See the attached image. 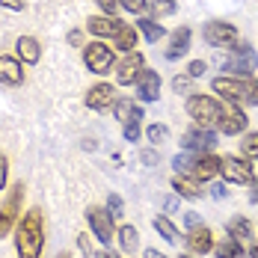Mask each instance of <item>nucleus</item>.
Listing matches in <instances>:
<instances>
[{
    "mask_svg": "<svg viewBox=\"0 0 258 258\" xmlns=\"http://www.w3.org/2000/svg\"><path fill=\"white\" fill-rule=\"evenodd\" d=\"M15 252L18 258H42L45 252V214L30 208L15 226Z\"/></svg>",
    "mask_w": 258,
    "mask_h": 258,
    "instance_id": "nucleus-1",
    "label": "nucleus"
},
{
    "mask_svg": "<svg viewBox=\"0 0 258 258\" xmlns=\"http://www.w3.org/2000/svg\"><path fill=\"white\" fill-rule=\"evenodd\" d=\"M246 125H249V119H246V113H243L237 104L226 107V116H223V122H220V131H223V134H229V137H234V134H243V131H246Z\"/></svg>",
    "mask_w": 258,
    "mask_h": 258,
    "instance_id": "nucleus-16",
    "label": "nucleus"
},
{
    "mask_svg": "<svg viewBox=\"0 0 258 258\" xmlns=\"http://www.w3.org/2000/svg\"><path fill=\"white\" fill-rule=\"evenodd\" d=\"M220 175L229 181V184H252L255 181V166L252 160L246 157H223V166H220Z\"/></svg>",
    "mask_w": 258,
    "mask_h": 258,
    "instance_id": "nucleus-6",
    "label": "nucleus"
},
{
    "mask_svg": "<svg viewBox=\"0 0 258 258\" xmlns=\"http://www.w3.org/2000/svg\"><path fill=\"white\" fill-rule=\"evenodd\" d=\"M166 134H169V131L163 128V125H152V128H149V140H152V143H160V140H166Z\"/></svg>",
    "mask_w": 258,
    "mask_h": 258,
    "instance_id": "nucleus-35",
    "label": "nucleus"
},
{
    "mask_svg": "<svg viewBox=\"0 0 258 258\" xmlns=\"http://www.w3.org/2000/svg\"><path fill=\"white\" fill-rule=\"evenodd\" d=\"M137 95H140V101H157V95H160V78H157V72L152 69H143L140 72V78H137Z\"/></svg>",
    "mask_w": 258,
    "mask_h": 258,
    "instance_id": "nucleus-13",
    "label": "nucleus"
},
{
    "mask_svg": "<svg viewBox=\"0 0 258 258\" xmlns=\"http://www.w3.org/2000/svg\"><path fill=\"white\" fill-rule=\"evenodd\" d=\"M217 258H246V252H243V246H240L237 237H229V240H223L217 246Z\"/></svg>",
    "mask_w": 258,
    "mask_h": 258,
    "instance_id": "nucleus-25",
    "label": "nucleus"
},
{
    "mask_svg": "<svg viewBox=\"0 0 258 258\" xmlns=\"http://www.w3.org/2000/svg\"><path fill=\"white\" fill-rule=\"evenodd\" d=\"M95 3L101 6L107 15H116V9H119V0H95Z\"/></svg>",
    "mask_w": 258,
    "mask_h": 258,
    "instance_id": "nucleus-38",
    "label": "nucleus"
},
{
    "mask_svg": "<svg viewBox=\"0 0 258 258\" xmlns=\"http://www.w3.org/2000/svg\"><path fill=\"white\" fill-rule=\"evenodd\" d=\"M240 152H243V157H246V160L258 163V134H246V137H243Z\"/></svg>",
    "mask_w": 258,
    "mask_h": 258,
    "instance_id": "nucleus-29",
    "label": "nucleus"
},
{
    "mask_svg": "<svg viewBox=\"0 0 258 258\" xmlns=\"http://www.w3.org/2000/svg\"><path fill=\"white\" fill-rule=\"evenodd\" d=\"M184 223H187V229H190V232L202 226V220H199V214H184Z\"/></svg>",
    "mask_w": 258,
    "mask_h": 258,
    "instance_id": "nucleus-39",
    "label": "nucleus"
},
{
    "mask_svg": "<svg viewBox=\"0 0 258 258\" xmlns=\"http://www.w3.org/2000/svg\"><path fill=\"white\" fill-rule=\"evenodd\" d=\"M181 258H190V255H181Z\"/></svg>",
    "mask_w": 258,
    "mask_h": 258,
    "instance_id": "nucleus-47",
    "label": "nucleus"
},
{
    "mask_svg": "<svg viewBox=\"0 0 258 258\" xmlns=\"http://www.w3.org/2000/svg\"><path fill=\"white\" fill-rule=\"evenodd\" d=\"M184 86H187V80H184V78L175 80V89H178V92H184Z\"/></svg>",
    "mask_w": 258,
    "mask_h": 258,
    "instance_id": "nucleus-42",
    "label": "nucleus"
},
{
    "mask_svg": "<svg viewBox=\"0 0 258 258\" xmlns=\"http://www.w3.org/2000/svg\"><path fill=\"white\" fill-rule=\"evenodd\" d=\"M15 53H18L21 62L36 66V62L42 59V45H39V39H33V36H21V39L15 42Z\"/></svg>",
    "mask_w": 258,
    "mask_h": 258,
    "instance_id": "nucleus-17",
    "label": "nucleus"
},
{
    "mask_svg": "<svg viewBox=\"0 0 258 258\" xmlns=\"http://www.w3.org/2000/svg\"><path fill=\"white\" fill-rule=\"evenodd\" d=\"M137 33H140V30H137L134 24L119 27V33L113 36V39H116V51H125V53L134 51V48H137Z\"/></svg>",
    "mask_w": 258,
    "mask_h": 258,
    "instance_id": "nucleus-21",
    "label": "nucleus"
},
{
    "mask_svg": "<svg viewBox=\"0 0 258 258\" xmlns=\"http://www.w3.org/2000/svg\"><path fill=\"white\" fill-rule=\"evenodd\" d=\"M220 166H223V157L211 155V152H196V160H193V166H190V175L196 181H211L214 175H220Z\"/></svg>",
    "mask_w": 258,
    "mask_h": 258,
    "instance_id": "nucleus-10",
    "label": "nucleus"
},
{
    "mask_svg": "<svg viewBox=\"0 0 258 258\" xmlns=\"http://www.w3.org/2000/svg\"><path fill=\"white\" fill-rule=\"evenodd\" d=\"M113 104H116V86H110V83H98L86 92V107H92V110H107Z\"/></svg>",
    "mask_w": 258,
    "mask_h": 258,
    "instance_id": "nucleus-15",
    "label": "nucleus"
},
{
    "mask_svg": "<svg viewBox=\"0 0 258 258\" xmlns=\"http://www.w3.org/2000/svg\"><path fill=\"white\" fill-rule=\"evenodd\" d=\"M187 246L196 252V255H205L214 249V232L205 229V226H199V229H193V232L187 234Z\"/></svg>",
    "mask_w": 258,
    "mask_h": 258,
    "instance_id": "nucleus-19",
    "label": "nucleus"
},
{
    "mask_svg": "<svg viewBox=\"0 0 258 258\" xmlns=\"http://www.w3.org/2000/svg\"><path fill=\"white\" fill-rule=\"evenodd\" d=\"M86 223H89L92 234L101 240L104 246H107V243H113V214H110L107 208L92 205L89 211H86Z\"/></svg>",
    "mask_w": 258,
    "mask_h": 258,
    "instance_id": "nucleus-7",
    "label": "nucleus"
},
{
    "mask_svg": "<svg viewBox=\"0 0 258 258\" xmlns=\"http://www.w3.org/2000/svg\"><path fill=\"white\" fill-rule=\"evenodd\" d=\"M155 229H157V234H163L169 243H178L181 234H178V229H175V226H172L166 217H157V220H155Z\"/></svg>",
    "mask_w": 258,
    "mask_h": 258,
    "instance_id": "nucleus-28",
    "label": "nucleus"
},
{
    "mask_svg": "<svg viewBox=\"0 0 258 258\" xmlns=\"http://www.w3.org/2000/svg\"><path fill=\"white\" fill-rule=\"evenodd\" d=\"M140 119H143V116H137V119H131V122H125V125H122V131H125V140H128V143H137V140H140Z\"/></svg>",
    "mask_w": 258,
    "mask_h": 258,
    "instance_id": "nucleus-30",
    "label": "nucleus"
},
{
    "mask_svg": "<svg viewBox=\"0 0 258 258\" xmlns=\"http://www.w3.org/2000/svg\"><path fill=\"white\" fill-rule=\"evenodd\" d=\"M152 9H155V15H172L175 12V3L172 0H157Z\"/></svg>",
    "mask_w": 258,
    "mask_h": 258,
    "instance_id": "nucleus-33",
    "label": "nucleus"
},
{
    "mask_svg": "<svg viewBox=\"0 0 258 258\" xmlns=\"http://www.w3.org/2000/svg\"><path fill=\"white\" fill-rule=\"evenodd\" d=\"M137 30L149 39V42H157V39H163V27L157 24V21H152V18H140L137 21Z\"/></svg>",
    "mask_w": 258,
    "mask_h": 258,
    "instance_id": "nucleus-26",
    "label": "nucleus"
},
{
    "mask_svg": "<svg viewBox=\"0 0 258 258\" xmlns=\"http://www.w3.org/2000/svg\"><path fill=\"white\" fill-rule=\"evenodd\" d=\"M95 258H116V255H110V252H104L101 249V252H95Z\"/></svg>",
    "mask_w": 258,
    "mask_h": 258,
    "instance_id": "nucleus-44",
    "label": "nucleus"
},
{
    "mask_svg": "<svg viewBox=\"0 0 258 258\" xmlns=\"http://www.w3.org/2000/svg\"><path fill=\"white\" fill-rule=\"evenodd\" d=\"M214 143H217V134L211 128H193L181 137V146H184L187 152H199V155H202V152H211Z\"/></svg>",
    "mask_w": 258,
    "mask_h": 258,
    "instance_id": "nucleus-11",
    "label": "nucleus"
},
{
    "mask_svg": "<svg viewBox=\"0 0 258 258\" xmlns=\"http://www.w3.org/2000/svg\"><path fill=\"white\" fill-rule=\"evenodd\" d=\"M214 92L232 104H258V80L255 78H217Z\"/></svg>",
    "mask_w": 258,
    "mask_h": 258,
    "instance_id": "nucleus-2",
    "label": "nucleus"
},
{
    "mask_svg": "<svg viewBox=\"0 0 258 258\" xmlns=\"http://www.w3.org/2000/svg\"><path fill=\"white\" fill-rule=\"evenodd\" d=\"M59 258H72V255H69V252H62V255H59Z\"/></svg>",
    "mask_w": 258,
    "mask_h": 258,
    "instance_id": "nucleus-46",
    "label": "nucleus"
},
{
    "mask_svg": "<svg viewBox=\"0 0 258 258\" xmlns=\"http://www.w3.org/2000/svg\"><path fill=\"white\" fill-rule=\"evenodd\" d=\"M83 62H86V69L92 75H107L113 69V62H116V53H113L110 45H104V42H89L83 48Z\"/></svg>",
    "mask_w": 258,
    "mask_h": 258,
    "instance_id": "nucleus-5",
    "label": "nucleus"
},
{
    "mask_svg": "<svg viewBox=\"0 0 258 258\" xmlns=\"http://www.w3.org/2000/svg\"><path fill=\"white\" fill-rule=\"evenodd\" d=\"M255 66H258V56H255L252 48H237L234 56L223 66V69L232 72V78H249V75L255 72Z\"/></svg>",
    "mask_w": 258,
    "mask_h": 258,
    "instance_id": "nucleus-9",
    "label": "nucleus"
},
{
    "mask_svg": "<svg viewBox=\"0 0 258 258\" xmlns=\"http://www.w3.org/2000/svg\"><path fill=\"white\" fill-rule=\"evenodd\" d=\"M107 211H110L113 217H122V211H125V202H122V196H116V193H113V196L107 199Z\"/></svg>",
    "mask_w": 258,
    "mask_h": 258,
    "instance_id": "nucleus-32",
    "label": "nucleus"
},
{
    "mask_svg": "<svg viewBox=\"0 0 258 258\" xmlns=\"http://www.w3.org/2000/svg\"><path fill=\"white\" fill-rule=\"evenodd\" d=\"M249 258H258V243L252 246V249H249Z\"/></svg>",
    "mask_w": 258,
    "mask_h": 258,
    "instance_id": "nucleus-45",
    "label": "nucleus"
},
{
    "mask_svg": "<svg viewBox=\"0 0 258 258\" xmlns=\"http://www.w3.org/2000/svg\"><path fill=\"white\" fill-rule=\"evenodd\" d=\"M0 6L3 9H12V12H21L27 6V0H0Z\"/></svg>",
    "mask_w": 258,
    "mask_h": 258,
    "instance_id": "nucleus-37",
    "label": "nucleus"
},
{
    "mask_svg": "<svg viewBox=\"0 0 258 258\" xmlns=\"http://www.w3.org/2000/svg\"><path fill=\"white\" fill-rule=\"evenodd\" d=\"M172 187L178 190V196H187V199H202V190H199V184L190 178H184V175H175L172 178Z\"/></svg>",
    "mask_w": 258,
    "mask_h": 258,
    "instance_id": "nucleus-24",
    "label": "nucleus"
},
{
    "mask_svg": "<svg viewBox=\"0 0 258 258\" xmlns=\"http://www.w3.org/2000/svg\"><path fill=\"white\" fill-rule=\"evenodd\" d=\"M143 69H146V59H143L140 53H128V56L116 66V83H122V86L137 83V78H140Z\"/></svg>",
    "mask_w": 258,
    "mask_h": 258,
    "instance_id": "nucleus-12",
    "label": "nucleus"
},
{
    "mask_svg": "<svg viewBox=\"0 0 258 258\" xmlns=\"http://www.w3.org/2000/svg\"><path fill=\"white\" fill-rule=\"evenodd\" d=\"M187 72H190V78H202V75L208 72V66L202 62V59H193V62L187 66Z\"/></svg>",
    "mask_w": 258,
    "mask_h": 258,
    "instance_id": "nucleus-34",
    "label": "nucleus"
},
{
    "mask_svg": "<svg viewBox=\"0 0 258 258\" xmlns=\"http://www.w3.org/2000/svg\"><path fill=\"white\" fill-rule=\"evenodd\" d=\"M226 232H229V237L249 240V237H252V223H249L246 217H234V220H229V223H226Z\"/></svg>",
    "mask_w": 258,
    "mask_h": 258,
    "instance_id": "nucleus-23",
    "label": "nucleus"
},
{
    "mask_svg": "<svg viewBox=\"0 0 258 258\" xmlns=\"http://www.w3.org/2000/svg\"><path fill=\"white\" fill-rule=\"evenodd\" d=\"M119 27H122V21L119 18H113V15H92L89 21H86V30L92 33V36H116L119 33Z\"/></svg>",
    "mask_w": 258,
    "mask_h": 258,
    "instance_id": "nucleus-18",
    "label": "nucleus"
},
{
    "mask_svg": "<svg viewBox=\"0 0 258 258\" xmlns=\"http://www.w3.org/2000/svg\"><path fill=\"white\" fill-rule=\"evenodd\" d=\"M24 66L18 56H0V83L6 86H21L24 83Z\"/></svg>",
    "mask_w": 258,
    "mask_h": 258,
    "instance_id": "nucleus-14",
    "label": "nucleus"
},
{
    "mask_svg": "<svg viewBox=\"0 0 258 258\" xmlns=\"http://www.w3.org/2000/svg\"><path fill=\"white\" fill-rule=\"evenodd\" d=\"M119 6H125L128 12H134V15H143V12L149 9V3H146V0H119Z\"/></svg>",
    "mask_w": 258,
    "mask_h": 258,
    "instance_id": "nucleus-31",
    "label": "nucleus"
},
{
    "mask_svg": "<svg viewBox=\"0 0 258 258\" xmlns=\"http://www.w3.org/2000/svg\"><path fill=\"white\" fill-rule=\"evenodd\" d=\"M21 202H24V184L18 181L9 190V196L3 199V205H0V237H6L18 226V220H21Z\"/></svg>",
    "mask_w": 258,
    "mask_h": 258,
    "instance_id": "nucleus-4",
    "label": "nucleus"
},
{
    "mask_svg": "<svg viewBox=\"0 0 258 258\" xmlns=\"http://www.w3.org/2000/svg\"><path fill=\"white\" fill-rule=\"evenodd\" d=\"M140 234H137V229L134 226H122L119 229V243H122V249L125 252H137V246H140V240H137Z\"/></svg>",
    "mask_w": 258,
    "mask_h": 258,
    "instance_id": "nucleus-27",
    "label": "nucleus"
},
{
    "mask_svg": "<svg viewBox=\"0 0 258 258\" xmlns=\"http://www.w3.org/2000/svg\"><path fill=\"white\" fill-rule=\"evenodd\" d=\"M190 39H193V33H190V27H178L172 36H169V51H166V59H181L187 48H190Z\"/></svg>",
    "mask_w": 258,
    "mask_h": 258,
    "instance_id": "nucleus-20",
    "label": "nucleus"
},
{
    "mask_svg": "<svg viewBox=\"0 0 258 258\" xmlns=\"http://www.w3.org/2000/svg\"><path fill=\"white\" fill-rule=\"evenodd\" d=\"M6 178H9V160L6 155H0V190L6 187Z\"/></svg>",
    "mask_w": 258,
    "mask_h": 258,
    "instance_id": "nucleus-36",
    "label": "nucleus"
},
{
    "mask_svg": "<svg viewBox=\"0 0 258 258\" xmlns=\"http://www.w3.org/2000/svg\"><path fill=\"white\" fill-rule=\"evenodd\" d=\"M143 258H163V255H160L157 249H146V255H143Z\"/></svg>",
    "mask_w": 258,
    "mask_h": 258,
    "instance_id": "nucleus-41",
    "label": "nucleus"
},
{
    "mask_svg": "<svg viewBox=\"0 0 258 258\" xmlns=\"http://www.w3.org/2000/svg\"><path fill=\"white\" fill-rule=\"evenodd\" d=\"M116 107V119L125 125V122H131V119H137V116H143V107H140V101H131V98H122V101L113 104Z\"/></svg>",
    "mask_w": 258,
    "mask_h": 258,
    "instance_id": "nucleus-22",
    "label": "nucleus"
},
{
    "mask_svg": "<svg viewBox=\"0 0 258 258\" xmlns=\"http://www.w3.org/2000/svg\"><path fill=\"white\" fill-rule=\"evenodd\" d=\"M187 110H190V116L196 119L199 128H211V131L220 128V122L226 116V107L217 101V98H211V95H190Z\"/></svg>",
    "mask_w": 258,
    "mask_h": 258,
    "instance_id": "nucleus-3",
    "label": "nucleus"
},
{
    "mask_svg": "<svg viewBox=\"0 0 258 258\" xmlns=\"http://www.w3.org/2000/svg\"><path fill=\"white\" fill-rule=\"evenodd\" d=\"M140 160H143V163H157V155H155V152H143Z\"/></svg>",
    "mask_w": 258,
    "mask_h": 258,
    "instance_id": "nucleus-40",
    "label": "nucleus"
},
{
    "mask_svg": "<svg viewBox=\"0 0 258 258\" xmlns=\"http://www.w3.org/2000/svg\"><path fill=\"white\" fill-rule=\"evenodd\" d=\"M252 199L258 202V181H252Z\"/></svg>",
    "mask_w": 258,
    "mask_h": 258,
    "instance_id": "nucleus-43",
    "label": "nucleus"
},
{
    "mask_svg": "<svg viewBox=\"0 0 258 258\" xmlns=\"http://www.w3.org/2000/svg\"><path fill=\"white\" fill-rule=\"evenodd\" d=\"M202 36H205V42H211L214 48H232L234 42H237V30L232 24H226V21H208L205 30H202Z\"/></svg>",
    "mask_w": 258,
    "mask_h": 258,
    "instance_id": "nucleus-8",
    "label": "nucleus"
}]
</instances>
